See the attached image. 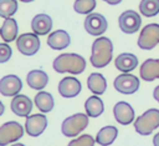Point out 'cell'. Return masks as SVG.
I'll use <instances>...</instances> for the list:
<instances>
[{
	"label": "cell",
	"mask_w": 159,
	"mask_h": 146,
	"mask_svg": "<svg viewBox=\"0 0 159 146\" xmlns=\"http://www.w3.org/2000/svg\"><path fill=\"white\" fill-rule=\"evenodd\" d=\"M17 22L12 17H7L4 20L1 29H0V35L4 42H11L17 39Z\"/></svg>",
	"instance_id": "21"
},
{
	"label": "cell",
	"mask_w": 159,
	"mask_h": 146,
	"mask_svg": "<svg viewBox=\"0 0 159 146\" xmlns=\"http://www.w3.org/2000/svg\"><path fill=\"white\" fill-rule=\"evenodd\" d=\"M118 25L124 34H134L139 30L142 25V17L137 11L127 10L119 15Z\"/></svg>",
	"instance_id": "9"
},
{
	"label": "cell",
	"mask_w": 159,
	"mask_h": 146,
	"mask_svg": "<svg viewBox=\"0 0 159 146\" xmlns=\"http://www.w3.org/2000/svg\"><path fill=\"white\" fill-rule=\"evenodd\" d=\"M22 89V81L16 75H6L0 80V92L4 96H16Z\"/></svg>",
	"instance_id": "12"
},
{
	"label": "cell",
	"mask_w": 159,
	"mask_h": 146,
	"mask_svg": "<svg viewBox=\"0 0 159 146\" xmlns=\"http://www.w3.org/2000/svg\"><path fill=\"white\" fill-rule=\"evenodd\" d=\"M71 44V36L65 30H56L47 37V45L53 50H63Z\"/></svg>",
	"instance_id": "17"
},
{
	"label": "cell",
	"mask_w": 159,
	"mask_h": 146,
	"mask_svg": "<svg viewBox=\"0 0 159 146\" xmlns=\"http://www.w3.org/2000/svg\"><path fill=\"white\" fill-rule=\"evenodd\" d=\"M82 90L81 82L72 76L63 77L58 84V92L62 97H75L77 96Z\"/></svg>",
	"instance_id": "14"
},
{
	"label": "cell",
	"mask_w": 159,
	"mask_h": 146,
	"mask_svg": "<svg viewBox=\"0 0 159 146\" xmlns=\"http://www.w3.org/2000/svg\"><path fill=\"white\" fill-rule=\"evenodd\" d=\"M84 110L89 117H98L104 111V104L101 97H98L97 95H93L86 100Z\"/></svg>",
	"instance_id": "24"
},
{
	"label": "cell",
	"mask_w": 159,
	"mask_h": 146,
	"mask_svg": "<svg viewBox=\"0 0 159 146\" xmlns=\"http://www.w3.org/2000/svg\"><path fill=\"white\" fill-rule=\"evenodd\" d=\"M87 86L94 95H102L107 90V81L99 72H92L87 79Z\"/></svg>",
	"instance_id": "22"
},
{
	"label": "cell",
	"mask_w": 159,
	"mask_h": 146,
	"mask_svg": "<svg viewBox=\"0 0 159 146\" xmlns=\"http://www.w3.org/2000/svg\"><path fill=\"white\" fill-rule=\"evenodd\" d=\"M117 136H118V130L116 126H112V125L104 126L98 131L96 142L99 144L101 146H109L111 144L114 142Z\"/></svg>",
	"instance_id": "23"
},
{
	"label": "cell",
	"mask_w": 159,
	"mask_h": 146,
	"mask_svg": "<svg viewBox=\"0 0 159 146\" xmlns=\"http://www.w3.org/2000/svg\"><path fill=\"white\" fill-rule=\"evenodd\" d=\"M157 127H159V110L149 109L144 114L137 117L134 121V129L139 135H150Z\"/></svg>",
	"instance_id": "3"
},
{
	"label": "cell",
	"mask_w": 159,
	"mask_h": 146,
	"mask_svg": "<svg viewBox=\"0 0 159 146\" xmlns=\"http://www.w3.org/2000/svg\"><path fill=\"white\" fill-rule=\"evenodd\" d=\"M113 85L118 92L124 94V95H130L139 90L140 82L137 76H134L129 72H123L114 79Z\"/></svg>",
	"instance_id": "8"
},
{
	"label": "cell",
	"mask_w": 159,
	"mask_h": 146,
	"mask_svg": "<svg viewBox=\"0 0 159 146\" xmlns=\"http://www.w3.org/2000/svg\"><path fill=\"white\" fill-rule=\"evenodd\" d=\"M103 1H106V2L109 4V5H117V4L122 2V0H103Z\"/></svg>",
	"instance_id": "33"
},
{
	"label": "cell",
	"mask_w": 159,
	"mask_h": 146,
	"mask_svg": "<svg viewBox=\"0 0 159 146\" xmlns=\"http://www.w3.org/2000/svg\"><path fill=\"white\" fill-rule=\"evenodd\" d=\"M139 11L147 17H152L159 14V0H140Z\"/></svg>",
	"instance_id": "26"
},
{
	"label": "cell",
	"mask_w": 159,
	"mask_h": 146,
	"mask_svg": "<svg viewBox=\"0 0 159 146\" xmlns=\"http://www.w3.org/2000/svg\"><path fill=\"white\" fill-rule=\"evenodd\" d=\"M17 11L16 0H0V16L4 19L11 17Z\"/></svg>",
	"instance_id": "27"
},
{
	"label": "cell",
	"mask_w": 159,
	"mask_h": 146,
	"mask_svg": "<svg viewBox=\"0 0 159 146\" xmlns=\"http://www.w3.org/2000/svg\"><path fill=\"white\" fill-rule=\"evenodd\" d=\"M94 142H96V140L91 135L84 134V135H81L80 137L70 141L68 146H94Z\"/></svg>",
	"instance_id": "29"
},
{
	"label": "cell",
	"mask_w": 159,
	"mask_h": 146,
	"mask_svg": "<svg viewBox=\"0 0 159 146\" xmlns=\"http://www.w3.org/2000/svg\"><path fill=\"white\" fill-rule=\"evenodd\" d=\"M20 1H22V2H31V1H35V0H20Z\"/></svg>",
	"instance_id": "34"
},
{
	"label": "cell",
	"mask_w": 159,
	"mask_h": 146,
	"mask_svg": "<svg viewBox=\"0 0 159 146\" xmlns=\"http://www.w3.org/2000/svg\"><path fill=\"white\" fill-rule=\"evenodd\" d=\"M108 22L107 19L98 12H91L84 19V29L89 35L99 36L107 31Z\"/></svg>",
	"instance_id": "10"
},
{
	"label": "cell",
	"mask_w": 159,
	"mask_h": 146,
	"mask_svg": "<svg viewBox=\"0 0 159 146\" xmlns=\"http://www.w3.org/2000/svg\"><path fill=\"white\" fill-rule=\"evenodd\" d=\"M113 115L116 121L119 122L120 125H129L130 122L134 121V110L125 101H119L114 105Z\"/></svg>",
	"instance_id": "13"
},
{
	"label": "cell",
	"mask_w": 159,
	"mask_h": 146,
	"mask_svg": "<svg viewBox=\"0 0 159 146\" xmlns=\"http://www.w3.org/2000/svg\"><path fill=\"white\" fill-rule=\"evenodd\" d=\"M31 29L36 35H46L52 29V19L47 14H37L31 20Z\"/></svg>",
	"instance_id": "16"
},
{
	"label": "cell",
	"mask_w": 159,
	"mask_h": 146,
	"mask_svg": "<svg viewBox=\"0 0 159 146\" xmlns=\"http://www.w3.org/2000/svg\"><path fill=\"white\" fill-rule=\"evenodd\" d=\"M46 127H47V117L43 114H34L26 117L25 131L30 136L32 137L40 136Z\"/></svg>",
	"instance_id": "11"
},
{
	"label": "cell",
	"mask_w": 159,
	"mask_h": 146,
	"mask_svg": "<svg viewBox=\"0 0 159 146\" xmlns=\"http://www.w3.org/2000/svg\"><path fill=\"white\" fill-rule=\"evenodd\" d=\"M153 97L159 102V85L154 89V91H153Z\"/></svg>",
	"instance_id": "31"
},
{
	"label": "cell",
	"mask_w": 159,
	"mask_h": 146,
	"mask_svg": "<svg viewBox=\"0 0 159 146\" xmlns=\"http://www.w3.org/2000/svg\"><path fill=\"white\" fill-rule=\"evenodd\" d=\"M88 115L87 114H73L68 117H66L62 122L61 126V131L65 136L67 137H75L77 136L81 131H83L87 126H88Z\"/></svg>",
	"instance_id": "4"
},
{
	"label": "cell",
	"mask_w": 159,
	"mask_h": 146,
	"mask_svg": "<svg viewBox=\"0 0 159 146\" xmlns=\"http://www.w3.org/2000/svg\"><path fill=\"white\" fill-rule=\"evenodd\" d=\"M153 144H154V146H159V132L155 134V136L153 137Z\"/></svg>",
	"instance_id": "32"
},
{
	"label": "cell",
	"mask_w": 159,
	"mask_h": 146,
	"mask_svg": "<svg viewBox=\"0 0 159 146\" xmlns=\"http://www.w3.org/2000/svg\"><path fill=\"white\" fill-rule=\"evenodd\" d=\"M12 146H25V145L24 144H14Z\"/></svg>",
	"instance_id": "35"
},
{
	"label": "cell",
	"mask_w": 159,
	"mask_h": 146,
	"mask_svg": "<svg viewBox=\"0 0 159 146\" xmlns=\"http://www.w3.org/2000/svg\"><path fill=\"white\" fill-rule=\"evenodd\" d=\"M10 107L15 115L20 117H27L32 111V101L26 95H16L14 96Z\"/></svg>",
	"instance_id": "15"
},
{
	"label": "cell",
	"mask_w": 159,
	"mask_h": 146,
	"mask_svg": "<svg viewBox=\"0 0 159 146\" xmlns=\"http://www.w3.org/2000/svg\"><path fill=\"white\" fill-rule=\"evenodd\" d=\"M159 44V24H148L144 26L138 37V46L142 50H152Z\"/></svg>",
	"instance_id": "5"
},
{
	"label": "cell",
	"mask_w": 159,
	"mask_h": 146,
	"mask_svg": "<svg viewBox=\"0 0 159 146\" xmlns=\"http://www.w3.org/2000/svg\"><path fill=\"white\" fill-rule=\"evenodd\" d=\"M96 5H97L96 0H76L73 2V9L78 14L88 15L94 10Z\"/></svg>",
	"instance_id": "28"
},
{
	"label": "cell",
	"mask_w": 159,
	"mask_h": 146,
	"mask_svg": "<svg viewBox=\"0 0 159 146\" xmlns=\"http://www.w3.org/2000/svg\"><path fill=\"white\" fill-rule=\"evenodd\" d=\"M113 56V44L109 37L99 36L92 44V54H91V64L97 69H102L107 66Z\"/></svg>",
	"instance_id": "2"
},
{
	"label": "cell",
	"mask_w": 159,
	"mask_h": 146,
	"mask_svg": "<svg viewBox=\"0 0 159 146\" xmlns=\"http://www.w3.org/2000/svg\"><path fill=\"white\" fill-rule=\"evenodd\" d=\"M140 77L144 81L159 79V59H147L140 65Z\"/></svg>",
	"instance_id": "18"
},
{
	"label": "cell",
	"mask_w": 159,
	"mask_h": 146,
	"mask_svg": "<svg viewBox=\"0 0 159 146\" xmlns=\"http://www.w3.org/2000/svg\"><path fill=\"white\" fill-rule=\"evenodd\" d=\"M52 67L58 74L70 72L73 75L82 74L86 69V60L75 52L60 54L52 62Z\"/></svg>",
	"instance_id": "1"
},
{
	"label": "cell",
	"mask_w": 159,
	"mask_h": 146,
	"mask_svg": "<svg viewBox=\"0 0 159 146\" xmlns=\"http://www.w3.org/2000/svg\"><path fill=\"white\" fill-rule=\"evenodd\" d=\"M116 67L122 72H129L133 71L138 66V59L134 54L130 52H123L119 54L114 60Z\"/></svg>",
	"instance_id": "19"
},
{
	"label": "cell",
	"mask_w": 159,
	"mask_h": 146,
	"mask_svg": "<svg viewBox=\"0 0 159 146\" xmlns=\"http://www.w3.org/2000/svg\"><path fill=\"white\" fill-rule=\"evenodd\" d=\"M12 55V50L11 47L7 45V42H2L0 44V62H6Z\"/></svg>",
	"instance_id": "30"
},
{
	"label": "cell",
	"mask_w": 159,
	"mask_h": 146,
	"mask_svg": "<svg viewBox=\"0 0 159 146\" xmlns=\"http://www.w3.org/2000/svg\"><path fill=\"white\" fill-rule=\"evenodd\" d=\"M16 47H17V50L22 55L32 56V55H35L40 50L41 42H40L39 36L36 34L25 32V34H21L20 36H17V39H16Z\"/></svg>",
	"instance_id": "6"
},
{
	"label": "cell",
	"mask_w": 159,
	"mask_h": 146,
	"mask_svg": "<svg viewBox=\"0 0 159 146\" xmlns=\"http://www.w3.org/2000/svg\"><path fill=\"white\" fill-rule=\"evenodd\" d=\"M27 85L37 91H41L48 84V75L42 70H31L26 76Z\"/></svg>",
	"instance_id": "20"
},
{
	"label": "cell",
	"mask_w": 159,
	"mask_h": 146,
	"mask_svg": "<svg viewBox=\"0 0 159 146\" xmlns=\"http://www.w3.org/2000/svg\"><path fill=\"white\" fill-rule=\"evenodd\" d=\"M24 135V129L17 121H7L0 126V145L6 146L10 142L20 140Z\"/></svg>",
	"instance_id": "7"
},
{
	"label": "cell",
	"mask_w": 159,
	"mask_h": 146,
	"mask_svg": "<svg viewBox=\"0 0 159 146\" xmlns=\"http://www.w3.org/2000/svg\"><path fill=\"white\" fill-rule=\"evenodd\" d=\"M34 102L36 107L42 112H50L53 110V106H55L53 96L47 91H40L39 94H36Z\"/></svg>",
	"instance_id": "25"
}]
</instances>
